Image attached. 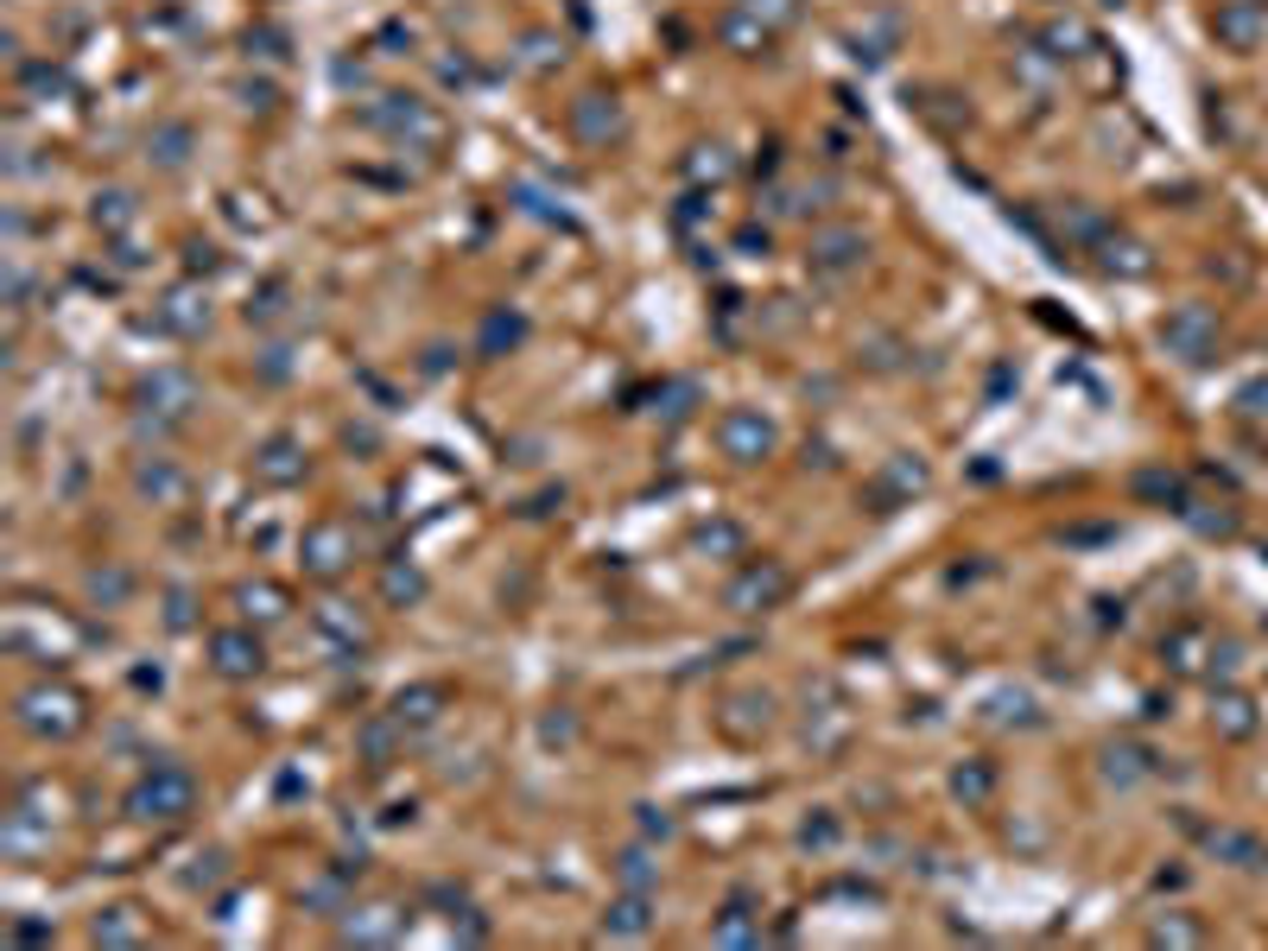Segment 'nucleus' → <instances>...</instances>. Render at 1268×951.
<instances>
[{
  "label": "nucleus",
  "instance_id": "nucleus-1",
  "mask_svg": "<svg viewBox=\"0 0 1268 951\" xmlns=\"http://www.w3.org/2000/svg\"><path fill=\"white\" fill-rule=\"evenodd\" d=\"M127 812L134 818H147V825H178L197 812V780L185 768H172V762H159V768L127 793Z\"/></svg>",
  "mask_w": 1268,
  "mask_h": 951
},
{
  "label": "nucleus",
  "instance_id": "nucleus-2",
  "mask_svg": "<svg viewBox=\"0 0 1268 951\" xmlns=\"http://www.w3.org/2000/svg\"><path fill=\"white\" fill-rule=\"evenodd\" d=\"M786 596H793V571H786L781 558H755V565L736 571L730 590H723V603H730L736 616H768V609H781Z\"/></svg>",
  "mask_w": 1268,
  "mask_h": 951
},
{
  "label": "nucleus",
  "instance_id": "nucleus-3",
  "mask_svg": "<svg viewBox=\"0 0 1268 951\" xmlns=\"http://www.w3.org/2000/svg\"><path fill=\"white\" fill-rule=\"evenodd\" d=\"M20 724L33 736H76L83 730V697L71 686H33V692H20Z\"/></svg>",
  "mask_w": 1268,
  "mask_h": 951
},
{
  "label": "nucleus",
  "instance_id": "nucleus-4",
  "mask_svg": "<svg viewBox=\"0 0 1268 951\" xmlns=\"http://www.w3.org/2000/svg\"><path fill=\"white\" fill-rule=\"evenodd\" d=\"M349 558H356V533H349L343 520H318V527L299 540V565L311 571V578H324V584L349 571Z\"/></svg>",
  "mask_w": 1268,
  "mask_h": 951
},
{
  "label": "nucleus",
  "instance_id": "nucleus-5",
  "mask_svg": "<svg viewBox=\"0 0 1268 951\" xmlns=\"http://www.w3.org/2000/svg\"><path fill=\"white\" fill-rule=\"evenodd\" d=\"M717 444H723V457H736V464H761V457L774 450V425H768L761 412L736 406V412L717 419Z\"/></svg>",
  "mask_w": 1268,
  "mask_h": 951
},
{
  "label": "nucleus",
  "instance_id": "nucleus-6",
  "mask_svg": "<svg viewBox=\"0 0 1268 951\" xmlns=\"http://www.w3.org/2000/svg\"><path fill=\"white\" fill-rule=\"evenodd\" d=\"M1160 343H1167L1173 356H1186V362H1205V356L1218 349V324H1211L1205 305H1180V311L1160 324Z\"/></svg>",
  "mask_w": 1268,
  "mask_h": 951
},
{
  "label": "nucleus",
  "instance_id": "nucleus-7",
  "mask_svg": "<svg viewBox=\"0 0 1268 951\" xmlns=\"http://www.w3.org/2000/svg\"><path fill=\"white\" fill-rule=\"evenodd\" d=\"M564 121H571V134H577L584 147H609V140L622 134V109H616V96H602V89H591V96H577Z\"/></svg>",
  "mask_w": 1268,
  "mask_h": 951
},
{
  "label": "nucleus",
  "instance_id": "nucleus-8",
  "mask_svg": "<svg viewBox=\"0 0 1268 951\" xmlns=\"http://www.w3.org/2000/svg\"><path fill=\"white\" fill-rule=\"evenodd\" d=\"M210 659H216V672L223 679H254L266 666L261 641L248 634V628H223V634H210Z\"/></svg>",
  "mask_w": 1268,
  "mask_h": 951
},
{
  "label": "nucleus",
  "instance_id": "nucleus-9",
  "mask_svg": "<svg viewBox=\"0 0 1268 951\" xmlns=\"http://www.w3.org/2000/svg\"><path fill=\"white\" fill-rule=\"evenodd\" d=\"M1211 26H1218V38H1225L1231 51H1250V45L1268 33V20H1263V7H1256V0H1225Z\"/></svg>",
  "mask_w": 1268,
  "mask_h": 951
},
{
  "label": "nucleus",
  "instance_id": "nucleus-10",
  "mask_svg": "<svg viewBox=\"0 0 1268 951\" xmlns=\"http://www.w3.org/2000/svg\"><path fill=\"white\" fill-rule=\"evenodd\" d=\"M140 400L159 419H185L190 406H197V387H190V374H152L147 387H140Z\"/></svg>",
  "mask_w": 1268,
  "mask_h": 951
},
{
  "label": "nucleus",
  "instance_id": "nucleus-11",
  "mask_svg": "<svg viewBox=\"0 0 1268 951\" xmlns=\"http://www.w3.org/2000/svg\"><path fill=\"white\" fill-rule=\"evenodd\" d=\"M857 260H862V235H857V229H819V235H812V267L844 273V267H857Z\"/></svg>",
  "mask_w": 1268,
  "mask_h": 951
},
{
  "label": "nucleus",
  "instance_id": "nucleus-12",
  "mask_svg": "<svg viewBox=\"0 0 1268 951\" xmlns=\"http://www.w3.org/2000/svg\"><path fill=\"white\" fill-rule=\"evenodd\" d=\"M717 33H723V45H730V51H743V58H761V51H768V38H774V26H761L748 7H736V13H723V26H717Z\"/></svg>",
  "mask_w": 1268,
  "mask_h": 951
},
{
  "label": "nucleus",
  "instance_id": "nucleus-13",
  "mask_svg": "<svg viewBox=\"0 0 1268 951\" xmlns=\"http://www.w3.org/2000/svg\"><path fill=\"white\" fill-rule=\"evenodd\" d=\"M654 926V914H647V894L641 888H629L616 907H609V919H602V939H641Z\"/></svg>",
  "mask_w": 1268,
  "mask_h": 951
},
{
  "label": "nucleus",
  "instance_id": "nucleus-14",
  "mask_svg": "<svg viewBox=\"0 0 1268 951\" xmlns=\"http://www.w3.org/2000/svg\"><path fill=\"white\" fill-rule=\"evenodd\" d=\"M723 724H730V736H761L768 724H774V697L768 692H736Z\"/></svg>",
  "mask_w": 1268,
  "mask_h": 951
},
{
  "label": "nucleus",
  "instance_id": "nucleus-15",
  "mask_svg": "<svg viewBox=\"0 0 1268 951\" xmlns=\"http://www.w3.org/2000/svg\"><path fill=\"white\" fill-rule=\"evenodd\" d=\"M254 470H261L266 482H279V489H286V482H299V476H304V457H299V444H293V439H273V444H261Z\"/></svg>",
  "mask_w": 1268,
  "mask_h": 951
},
{
  "label": "nucleus",
  "instance_id": "nucleus-16",
  "mask_svg": "<svg viewBox=\"0 0 1268 951\" xmlns=\"http://www.w3.org/2000/svg\"><path fill=\"white\" fill-rule=\"evenodd\" d=\"M96 946H147V926L134 919V907H109L96 919Z\"/></svg>",
  "mask_w": 1268,
  "mask_h": 951
},
{
  "label": "nucleus",
  "instance_id": "nucleus-17",
  "mask_svg": "<svg viewBox=\"0 0 1268 951\" xmlns=\"http://www.w3.org/2000/svg\"><path fill=\"white\" fill-rule=\"evenodd\" d=\"M710 939H717V946H748V939H761V919L748 914L743 901H730V907H723V919L710 926Z\"/></svg>",
  "mask_w": 1268,
  "mask_h": 951
},
{
  "label": "nucleus",
  "instance_id": "nucleus-18",
  "mask_svg": "<svg viewBox=\"0 0 1268 951\" xmlns=\"http://www.w3.org/2000/svg\"><path fill=\"white\" fill-rule=\"evenodd\" d=\"M147 152L159 159V165H165V172H178V165L190 159V127H178V121H172V127H152Z\"/></svg>",
  "mask_w": 1268,
  "mask_h": 951
},
{
  "label": "nucleus",
  "instance_id": "nucleus-19",
  "mask_svg": "<svg viewBox=\"0 0 1268 951\" xmlns=\"http://www.w3.org/2000/svg\"><path fill=\"white\" fill-rule=\"evenodd\" d=\"M438 704H445L438 686H412V692L394 697V717H400V724H432V717H438Z\"/></svg>",
  "mask_w": 1268,
  "mask_h": 951
},
{
  "label": "nucleus",
  "instance_id": "nucleus-20",
  "mask_svg": "<svg viewBox=\"0 0 1268 951\" xmlns=\"http://www.w3.org/2000/svg\"><path fill=\"white\" fill-rule=\"evenodd\" d=\"M1104 774H1110L1117 787H1129V780L1155 774V755H1148V749H1129V742H1122V749H1110V755H1104Z\"/></svg>",
  "mask_w": 1268,
  "mask_h": 951
},
{
  "label": "nucleus",
  "instance_id": "nucleus-21",
  "mask_svg": "<svg viewBox=\"0 0 1268 951\" xmlns=\"http://www.w3.org/2000/svg\"><path fill=\"white\" fill-rule=\"evenodd\" d=\"M159 318H165L172 330H185V336H197V330L210 324V305H197V293H172Z\"/></svg>",
  "mask_w": 1268,
  "mask_h": 951
},
{
  "label": "nucleus",
  "instance_id": "nucleus-22",
  "mask_svg": "<svg viewBox=\"0 0 1268 951\" xmlns=\"http://www.w3.org/2000/svg\"><path fill=\"white\" fill-rule=\"evenodd\" d=\"M381 596H387V603H419V596H425V578H419L412 565H400V558H394V565L381 571Z\"/></svg>",
  "mask_w": 1268,
  "mask_h": 951
},
{
  "label": "nucleus",
  "instance_id": "nucleus-23",
  "mask_svg": "<svg viewBox=\"0 0 1268 951\" xmlns=\"http://www.w3.org/2000/svg\"><path fill=\"white\" fill-rule=\"evenodd\" d=\"M343 939H356V946L394 939V907H369V919H349V926H343Z\"/></svg>",
  "mask_w": 1268,
  "mask_h": 951
},
{
  "label": "nucleus",
  "instance_id": "nucleus-24",
  "mask_svg": "<svg viewBox=\"0 0 1268 951\" xmlns=\"http://www.w3.org/2000/svg\"><path fill=\"white\" fill-rule=\"evenodd\" d=\"M394 730H407V724H400L394 711H387L381 724H369V730H362V749H369V762H374V768H387V755H394Z\"/></svg>",
  "mask_w": 1268,
  "mask_h": 951
},
{
  "label": "nucleus",
  "instance_id": "nucleus-25",
  "mask_svg": "<svg viewBox=\"0 0 1268 951\" xmlns=\"http://www.w3.org/2000/svg\"><path fill=\"white\" fill-rule=\"evenodd\" d=\"M318 628L336 634V641H349V647H362V622L349 616V603H324V609H318Z\"/></svg>",
  "mask_w": 1268,
  "mask_h": 951
},
{
  "label": "nucleus",
  "instance_id": "nucleus-26",
  "mask_svg": "<svg viewBox=\"0 0 1268 951\" xmlns=\"http://www.w3.org/2000/svg\"><path fill=\"white\" fill-rule=\"evenodd\" d=\"M685 172L698 184H717V178H730V152L723 147H692V159H685Z\"/></svg>",
  "mask_w": 1268,
  "mask_h": 951
},
{
  "label": "nucleus",
  "instance_id": "nucleus-27",
  "mask_svg": "<svg viewBox=\"0 0 1268 951\" xmlns=\"http://www.w3.org/2000/svg\"><path fill=\"white\" fill-rule=\"evenodd\" d=\"M140 489L159 495V502H178V495H185V476L172 470V464H152V470H140Z\"/></svg>",
  "mask_w": 1268,
  "mask_h": 951
},
{
  "label": "nucleus",
  "instance_id": "nucleus-28",
  "mask_svg": "<svg viewBox=\"0 0 1268 951\" xmlns=\"http://www.w3.org/2000/svg\"><path fill=\"white\" fill-rule=\"evenodd\" d=\"M616 876L629 881V888H641V894H647V888H654V876H660V863H654L647 850H629V856L616 863Z\"/></svg>",
  "mask_w": 1268,
  "mask_h": 951
},
{
  "label": "nucleus",
  "instance_id": "nucleus-29",
  "mask_svg": "<svg viewBox=\"0 0 1268 951\" xmlns=\"http://www.w3.org/2000/svg\"><path fill=\"white\" fill-rule=\"evenodd\" d=\"M235 603H241L248 616H261V622H273V616L286 609V596H279V590H273V584H254V590H241Z\"/></svg>",
  "mask_w": 1268,
  "mask_h": 951
},
{
  "label": "nucleus",
  "instance_id": "nucleus-30",
  "mask_svg": "<svg viewBox=\"0 0 1268 951\" xmlns=\"http://www.w3.org/2000/svg\"><path fill=\"white\" fill-rule=\"evenodd\" d=\"M1211 717H1218V730H1225V736H1250V730H1256V717H1250V697H1225Z\"/></svg>",
  "mask_w": 1268,
  "mask_h": 951
},
{
  "label": "nucleus",
  "instance_id": "nucleus-31",
  "mask_svg": "<svg viewBox=\"0 0 1268 951\" xmlns=\"http://www.w3.org/2000/svg\"><path fill=\"white\" fill-rule=\"evenodd\" d=\"M96 222H102V229H127V222H134V197H127V190L96 197Z\"/></svg>",
  "mask_w": 1268,
  "mask_h": 951
},
{
  "label": "nucleus",
  "instance_id": "nucleus-32",
  "mask_svg": "<svg viewBox=\"0 0 1268 951\" xmlns=\"http://www.w3.org/2000/svg\"><path fill=\"white\" fill-rule=\"evenodd\" d=\"M952 787H958V800L983 805V800H990V787H996V774H990V768H983V762H977V768H958V780H952Z\"/></svg>",
  "mask_w": 1268,
  "mask_h": 951
},
{
  "label": "nucleus",
  "instance_id": "nucleus-33",
  "mask_svg": "<svg viewBox=\"0 0 1268 951\" xmlns=\"http://www.w3.org/2000/svg\"><path fill=\"white\" fill-rule=\"evenodd\" d=\"M89 590H96V603H109V609H114V603H127V590H134V578H127V571H114V565H109V571H96V578H89Z\"/></svg>",
  "mask_w": 1268,
  "mask_h": 951
},
{
  "label": "nucleus",
  "instance_id": "nucleus-34",
  "mask_svg": "<svg viewBox=\"0 0 1268 951\" xmlns=\"http://www.w3.org/2000/svg\"><path fill=\"white\" fill-rule=\"evenodd\" d=\"M743 7L761 20V26H793V20H799V0H743Z\"/></svg>",
  "mask_w": 1268,
  "mask_h": 951
},
{
  "label": "nucleus",
  "instance_id": "nucleus-35",
  "mask_svg": "<svg viewBox=\"0 0 1268 951\" xmlns=\"http://www.w3.org/2000/svg\"><path fill=\"white\" fill-rule=\"evenodd\" d=\"M304 901H311V907H331V914H343V869H336V876H318Z\"/></svg>",
  "mask_w": 1268,
  "mask_h": 951
},
{
  "label": "nucleus",
  "instance_id": "nucleus-36",
  "mask_svg": "<svg viewBox=\"0 0 1268 951\" xmlns=\"http://www.w3.org/2000/svg\"><path fill=\"white\" fill-rule=\"evenodd\" d=\"M521 336V318H508V311H495L483 324V349H501V343H514Z\"/></svg>",
  "mask_w": 1268,
  "mask_h": 951
},
{
  "label": "nucleus",
  "instance_id": "nucleus-37",
  "mask_svg": "<svg viewBox=\"0 0 1268 951\" xmlns=\"http://www.w3.org/2000/svg\"><path fill=\"white\" fill-rule=\"evenodd\" d=\"M1198 939H1205V933L1186 926V919H1160L1155 926V946H1198Z\"/></svg>",
  "mask_w": 1268,
  "mask_h": 951
},
{
  "label": "nucleus",
  "instance_id": "nucleus-38",
  "mask_svg": "<svg viewBox=\"0 0 1268 951\" xmlns=\"http://www.w3.org/2000/svg\"><path fill=\"white\" fill-rule=\"evenodd\" d=\"M698 546H717V552H736V546H743V533H736V527H705V533H698Z\"/></svg>",
  "mask_w": 1268,
  "mask_h": 951
},
{
  "label": "nucleus",
  "instance_id": "nucleus-39",
  "mask_svg": "<svg viewBox=\"0 0 1268 951\" xmlns=\"http://www.w3.org/2000/svg\"><path fill=\"white\" fill-rule=\"evenodd\" d=\"M692 400H698V387H692V381H672V387H667V412H672V419H679V412H692Z\"/></svg>",
  "mask_w": 1268,
  "mask_h": 951
},
{
  "label": "nucleus",
  "instance_id": "nucleus-40",
  "mask_svg": "<svg viewBox=\"0 0 1268 951\" xmlns=\"http://www.w3.org/2000/svg\"><path fill=\"white\" fill-rule=\"evenodd\" d=\"M279 298H286V293H279V286H266V293H261V305H248V318H261V324H266V318H279V311H286Z\"/></svg>",
  "mask_w": 1268,
  "mask_h": 951
},
{
  "label": "nucleus",
  "instance_id": "nucleus-41",
  "mask_svg": "<svg viewBox=\"0 0 1268 951\" xmlns=\"http://www.w3.org/2000/svg\"><path fill=\"white\" fill-rule=\"evenodd\" d=\"M526 64L546 71V64H552V38H526Z\"/></svg>",
  "mask_w": 1268,
  "mask_h": 951
},
{
  "label": "nucleus",
  "instance_id": "nucleus-42",
  "mask_svg": "<svg viewBox=\"0 0 1268 951\" xmlns=\"http://www.w3.org/2000/svg\"><path fill=\"white\" fill-rule=\"evenodd\" d=\"M1135 489H1142V495H1180V482H1173V476H1142Z\"/></svg>",
  "mask_w": 1268,
  "mask_h": 951
}]
</instances>
